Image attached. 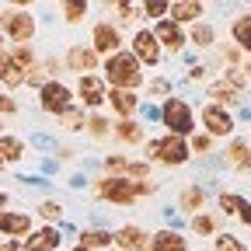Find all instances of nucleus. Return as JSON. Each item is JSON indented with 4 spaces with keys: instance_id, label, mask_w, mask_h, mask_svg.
I'll return each instance as SVG.
<instances>
[{
    "instance_id": "nucleus-1",
    "label": "nucleus",
    "mask_w": 251,
    "mask_h": 251,
    "mask_svg": "<svg viewBox=\"0 0 251 251\" xmlns=\"http://www.w3.org/2000/svg\"><path fill=\"white\" fill-rule=\"evenodd\" d=\"M105 80L112 84V91H136L143 84V70L133 52H115L105 63Z\"/></svg>"
},
{
    "instance_id": "nucleus-2",
    "label": "nucleus",
    "mask_w": 251,
    "mask_h": 251,
    "mask_svg": "<svg viewBox=\"0 0 251 251\" xmlns=\"http://www.w3.org/2000/svg\"><path fill=\"white\" fill-rule=\"evenodd\" d=\"M161 119L168 126V136H181L185 140L196 129V115H192V108H188V101H181V98H168L164 108H161Z\"/></svg>"
},
{
    "instance_id": "nucleus-3",
    "label": "nucleus",
    "mask_w": 251,
    "mask_h": 251,
    "mask_svg": "<svg viewBox=\"0 0 251 251\" xmlns=\"http://www.w3.org/2000/svg\"><path fill=\"white\" fill-rule=\"evenodd\" d=\"M98 196H101L105 202H115V206H133L136 196H140V188H136V181H129V178L112 175V178H101V181H98Z\"/></svg>"
},
{
    "instance_id": "nucleus-4",
    "label": "nucleus",
    "mask_w": 251,
    "mask_h": 251,
    "mask_svg": "<svg viewBox=\"0 0 251 251\" xmlns=\"http://www.w3.org/2000/svg\"><path fill=\"white\" fill-rule=\"evenodd\" d=\"M39 105L49 115H63V112L74 108V91L63 84V80H46V87L39 91Z\"/></svg>"
},
{
    "instance_id": "nucleus-5",
    "label": "nucleus",
    "mask_w": 251,
    "mask_h": 251,
    "mask_svg": "<svg viewBox=\"0 0 251 251\" xmlns=\"http://www.w3.org/2000/svg\"><path fill=\"white\" fill-rule=\"evenodd\" d=\"M147 153H150V161H161V164H185L192 150H188V143L181 136H164L157 143H147Z\"/></svg>"
},
{
    "instance_id": "nucleus-6",
    "label": "nucleus",
    "mask_w": 251,
    "mask_h": 251,
    "mask_svg": "<svg viewBox=\"0 0 251 251\" xmlns=\"http://www.w3.org/2000/svg\"><path fill=\"white\" fill-rule=\"evenodd\" d=\"M4 28H7V35L18 42V46H28L31 35H35V18H31L28 11H11L4 18Z\"/></svg>"
},
{
    "instance_id": "nucleus-7",
    "label": "nucleus",
    "mask_w": 251,
    "mask_h": 251,
    "mask_svg": "<svg viewBox=\"0 0 251 251\" xmlns=\"http://www.w3.org/2000/svg\"><path fill=\"white\" fill-rule=\"evenodd\" d=\"M77 94H80V101H84L87 108H98V105H105V98H108V87H105L101 77L87 74V77L77 80Z\"/></svg>"
},
{
    "instance_id": "nucleus-8",
    "label": "nucleus",
    "mask_w": 251,
    "mask_h": 251,
    "mask_svg": "<svg viewBox=\"0 0 251 251\" xmlns=\"http://www.w3.org/2000/svg\"><path fill=\"white\" fill-rule=\"evenodd\" d=\"M119 46H122V35H119L115 25H108V21L94 25V35H91V49H94V52H108V56H115Z\"/></svg>"
},
{
    "instance_id": "nucleus-9",
    "label": "nucleus",
    "mask_w": 251,
    "mask_h": 251,
    "mask_svg": "<svg viewBox=\"0 0 251 251\" xmlns=\"http://www.w3.org/2000/svg\"><path fill=\"white\" fill-rule=\"evenodd\" d=\"M133 56H136V63H147V67L161 63V46H157L153 31H136L133 35Z\"/></svg>"
},
{
    "instance_id": "nucleus-10",
    "label": "nucleus",
    "mask_w": 251,
    "mask_h": 251,
    "mask_svg": "<svg viewBox=\"0 0 251 251\" xmlns=\"http://www.w3.org/2000/svg\"><path fill=\"white\" fill-rule=\"evenodd\" d=\"M202 126H206L209 136H230V133H234V119H230L224 108H220V105L202 108Z\"/></svg>"
},
{
    "instance_id": "nucleus-11",
    "label": "nucleus",
    "mask_w": 251,
    "mask_h": 251,
    "mask_svg": "<svg viewBox=\"0 0 251 251\" xmlns=\"http://www.w3.org/2000/svg\"><path fill=\"white\" fill-rule=\"evenodd\" d=\"M153 39H157V46H164L168 52H181V46H185V31H181V25H175V21H157Z\"/></svg>"
},
{
    "instance_id": "nucleus-12",
    "label": "nucleus",
    "mask_w": 251,
    "mask_h": 251,
    "mask_svg": "<svg viewBox=\"0 0 251 251\" xmlns=\"http://www.w3.org/2000/svg\"><path fill=\"white\" fill-rule=\"evenodd\" d=\"M112 244H119L122 251H150V234L140 227H122L119 234H112Z\"/></svg>"
},
{
    "instance_id": "nucleus-13",
    "label": "nucleus",
    "mask_w": 251,
    "mask_h": 251,
    "mask_svg": "<svg viewBox=\"0 0 251 251\" xmlns=\"http://www.w3.org/2000/svg\"><path fill=\"white\" fill-rule=\"evenodd\" d=\"M0 234H7V237H25V234H31V216H28V213L0 209Z\"/></svg>"
},
{
    "instance_id": "nucleus-14",
    "label": "nucleus",
    "mask_w": 251,
    "mask_h": 251,
    "mask_svg": "<svg viewBox=\"0 0 251 251\" xmlns=\"http://www.w3.org/2000/svg\"><path fill=\"white\" fill-rule=\"evenodd\" d=\"M63 67H70L74 74L87 77L94 67H98V52H94V49H84V46H74V49L67 52V63H63Z\"/></svg>"
},
{
    "instance_id": "nucleus-15",
    "label": "nucleus",
    "mask_w": 251,
    "mask_h": 251,
    "mask_svg": "<svg viewBox=\"0 0 251 251\" xmlns=\"http://www.w3.org/2000/svg\"><path fill=\"white\" fill-rule=\"evenodd\" d=\"M59 234H56V227H39V230H31L21 244H25V251H56L59 248Z\"/></svg>"
},
{
    "instance_id": "nucleus-16",
    "label": "nucleus",
    "mask_w": 251,
    "mask_h": 251,
    "mask_svg": "<svg viewBox=\"0 0 251 251\" xmlns=\"http://www.w3.org/2000/svg\"><path fill=\"white\" fill-rule=\"evenodd\" d=\"M108 105H112V112H119L122 119H129L136 108H140V98L133 91H108V98H105Z\"/></svg>"
},
{
    "instance_id": "nucleus-17",
    "label": "nucleus",
    "mask_w": 251,
    "mask_h": 251,
    "mask_svg": "<svg viewBox=\"0 0 251 251\" xmlns=\"http://www.w3.org/2000/svg\"><path fill=\"white\" fill-rule=\"evenodd\" d=\"M168 11H171V21L181 25V21H199L206 7L202 4H192V0H178V4H171Z\"/></svg>"
},
{
    "instance_id": "nucleus-18",
    "label": "nucleus",
    "mask_w": 251,
    "mask_h": 251,
    "mask_svg": "<svg viewBox=\"0 0 251 251\" xmlns=\"http://www.w3.org/2000/svg\"><path fill=\"white\" fill-rule=\"evenodd\" d=\"M150 251H185V237L175 230H161V234H153Z\"/></svg>"
},
{
    "instance_id": "nucleus-19",
    "label": "nucleus",
    "mask_w": 251,
    "mask_h": 251,
    "mask_svg": "<svg viewBox=\"0 0 251 251\" xmlns=\"http://www.w3.org/2000/svg\"><path fill=\"white\" fill-rule=\"evenodd\" d=\"M25 157V143L14 140V136H0V168H4L7 161H21Z\"/></svg>"
},
{
    "instance_id": "nucleus-20",
    "label": "nucleus",
    "mask_w": 251,
    "mask_h": 251,
    "mask_svg": "<svg viewBox=\"0 0 251 251\" xmlns=\"http://www.w3.org/2000/svg\"><path fill=\"white\" fill-rule=\"evenodd\" d=\"M0 84L4 87H21L25 84V70L11 59H0Z\"/></svg>"
},
{
    "instance_id": "nucleus-21",
    "label": "nucleus",
    "mask_w": 251,
    "mask_h": 251,
    "mask_svg": "<svg viewBox=\"0 0 251 251\" xmlns=\"http://www.w3.org/2000/svg\"><path fill=\"white\" fill-rule=\"evenodd\" d=\"M115 133H119V140H122V143H133V147H136V143L143 140V126H140V122H133V119H122V122L115 126Z\"/></svg>"
},
{
    "instance_id": "nucleus-22",
    "label": "nucleus",
    "mask_w": 251,
    "mask_h": 251,
    "mask_svg": "<svg viewBox=\"0 0 251 251\" xmlns=\"http://www.w3.org/2000/svg\"><path fill=\"white\" fill-rule=\"evenodd\" d=\"M108 244H112V230H84L80 234V248H87V251H98Z\"/></svg>"
},
{
    "instance_id": "nucleus-23",
    "label": "nucleus",
    "mask_w": 251,
    "mask_h": 251,
    "mask_svg": "<svg viewBox=\"0 0 251 251\" xmlns=\"http://www.w3.org/2000/svg\"><path fill=\"white\" fill-rule=\"evenodd\" d=\"M230 35H234V42H237L241 49H251V14H241V18L234 21Z\"/></svg>"
},
{
    "instance_id": "nucleus-24",
    "label": "nucleus",
    "mask_w": 251,
    "mask_h": 251,
    "mask_svg": "<svg viewBox=\"0 0 251 251\" xmlns=\"http://www.w3.org/2000/svg\"><path fill=\"white\" fill-rule=\"evenodd\" d=\"M227 161H230L234 168H251V147H248L244 140L230 143V150H227Z\"/></svg>"
},
{
    "instance_id": "nucleus-25",
    "label": "nucleus",
    "mask_w": 251,
    "mask_h": 251,
    "mask_svg": "<svg viewBox=\"0 0 251 251\" xmlns=\"http://www.w3.org/2000/svg\"><path fill=\"white\" fill-rule=\"evenodd\" d=\"M209 98H216L220 105H234L237 101V87H230L227 80H220V84L209 87Z\"/></svg>"
},
{
    "instance_id": "nucleus-26",
    "label": "nucleus",
    "mask_w": 251,
    "mask_h": 251,
    "mask_svg": "<svg viewBox=\"0 0 251 251\" xmlns=\"http://www.w3.org/2000/svg\"><path fill=\"white\" fill-rule=\"evenodd\" d=\"M202 202H206V196H202V188H196V185L181 192V209H188V213H199Z\"/></svg>"
},
{
    "instance_id": "nucleus-27",
    "label": "nucleus",
    "mask_w": 251,
    "mask_h": 251,
    "mask_svg": "<svg viewBox=\"0 0 251 251\" xmlns=\"http://www.w3.org/2000/svg\"><path fill=\"white\" fill-rule=\"evenodd\" d=\"M7 59L18 63L21 70H31V63H35V52H31V46H14V52H11Z\"/></svg>"
},
{
    "instance_id": "nucleus-28",
    "label": "nucleus",
    "mask_w": 251,
    "mask_h": 251,
    "mask_svg": "<svg viewBox=\"0 0 251 251\" xmlns=\"http://www.w3.org/2000/svg\"><path fill=\"white\" fill-rule=\"evenodd\" d=\"M59 119H63V129H70V133H77V129H84V126H87V119H84V112H80V108L63 112Z\"/></svg>"
},
{
    "instance_id": "nucleus-29",
    "label": "nucleus",
    "mask_w": 251,
    "mask_h": 251,
    "mask_svg": "<svg viewBox=\"0 0 251 251\" xmlns=\"http://www.w3.org/2000/svg\"><path fill=\"white\" fill-rule=\"evenodd\" d=\"M192 230H196V234H213V230H216V220L206 216V213H196V216H192Z\"/></svg>"
},
{
    "instance_id": "nucleus-30",
    "label": "nucleus",
    "mask_w": 251,
    "mask_h": 251,
    "mask_svg": "<svg viewBox=\"0 0 251 251\" xmlns=\"http://www.w3.org/2000/svg\"><path fill=\"white\" fill-rule=\"evenodd\" d=\"M108 129H112L108 119H101V115H91V119H87V133H91V136L101 140V136H108Z\"/></svg>"
},
{
    "instance_id": "nucleus-31",
    "label": "nucleus",
    "mask_w": 251,
    "mask_h": 251,
    "mask_svg": "<svg viewBox=\"0 0 251 251\" xmlns=\"http://www.w3.org/2000/svg\"><path fill=\"white\" fill-rule=\"evenodd\" d=\"M192 42H196L199 49L213 46V28H209V25H196V28H192Z\"/></svg>"
},
{
    "instance_id": "nucleus-32",
    "label": "nucleus",
    "mask_w": 251,
    "mask_h": 251,
    "mask_svg": "<svg viewBox=\"0 0 251 251\" xmlns=\"http://www.w3.org/2000/svg\"><path fill=\"white\" fill-rule=\"evenodd\" d=\"M59 11H63V18H67L70 25H77V21H84V14H87V4H63Z\"/></svg>"
},
{
    "instance_id": "nucleus-33",
    "label": "nucleus",
    "mask_w": 251,
    "mask_h": 251,
    "mask_svg": "<svg viewBox=\"0 0 251 251\" xmlns=\"http://www.w3.org/2000/svg\"><path fill=\"white\" fill-rule=\"evenodd\" d=\"M216 251H248V248H244L234 234H220V237H216Z\"/></svg>"
},
{
    "instance_id": "nucleus-34",
    "label": "nucleus",
    "mask_w": 251,
    "mask_h": 251,
    "mask_svg": "<svg viewBox=\"0 0 251 251\" xmlns=\"http://www.w3.org/2000/svg\"><path fill=\"white\" fill-rule=\"evenodd\" d=\"M39 213H42L46 220H59V216H63V206H59L56 199H46V202L39 206Z\"/></svg>"
},
{
    "instance_id": "nucleus-35",
    "label": "nucleus",
    "mask_w": 251,
    "mask_h": 251,
    "mask_svg": "<svg viewBox=\"0 0 251 251\" xmlns=\"http://www.w3.org/2000/svg\"><path fill=\"white\" fill-rule=\"evenodd\" d=\"M244 199L241 196H220V209H227V213H241Z\"/></svg>"
},
{
    "instance_id": "nucleus-36",
    "label": "nucleus",
    "mask_w": 251,
    "mask_h": 251,
    "mask_svg": "<svg viewBox=\"0 0 251 251\" xmlns=\"http://www.w3.org/2000/svg\"><path fill=\"white\" fill-rule=\"evenodd\" d=\"M143 11H147L150 18H157V21H164V14H168V4H161V0H150V4H143Z\"/></svg>"
},
{
    "instance_id": "nucleus-37",
    "label": "nucleus",
    "mask_w": 251,
    "mask_h": 251,
    "mask_svg": "<svg viewBox=\"0 0 251 251\" xmlns=\"http://www.w3.org/2000/svg\"><path fill=\"white\" fill-rule=\"evenodd\" d=\"M126 175H129V181H133V178H147L150 168H147L143 161H140V164H126Z\"/></svg>"
},
{
    "instance_id": "nucleus-38",
    "label": "nucleus",
    "mask_w": 251,
    "mask_h": 251,
    "mask_svg": "<svg viewBox=\"0 0 251 251\" xmlns=\"http://www.w3.org/2000/svg\"><path fill=\"white\" fill-rule=\"evenodd\" d=\"M14 112H18L14 98H11V94H0V115H14Z\"/></svg>"
},
{
    "instance_id": "nucleus-39",
    "label": "nucleus",
    "mask_w": 251,
    "mask_h": 251,
    "mask_svg": "<svg viewBox=\"0 0 251 251\" xmlns=\"http://www.w3.org/2000/svg\"><path fill=\"white\" fill-rule=\"evenodd\" d=\"M133 11H136L133 4H115V14H119V21H129V18H133Z\"/></svg>"
},
{
    "instance_id": "nucleus-40",
    "label": "nucleus",
    "mask_w": 251,
    "mask_h": 251,
    "mask_svg": "<svg viewBox=\"0 0 251 251\" xmlns=\"http://www.w3.org/2000/svg\"><path fill=\"white\" fill-rule=\"evenodd\" d=\"M105 168H108V171H126V157H108Z\"/></svg>"
},
{
    "instance_id": "nucleus-41",
    "label": "nucleus",
    "mask_w": 251,
    "mask_h": 251,
    "mask_svg": "<svg viewBox=\"0 0 251 251\" xmlns=\"http://www.w3.org/2000/svg\"><path fill=\"white\" fill-rule=\"evenodd\" d=\"M164 91H168V80H153L150 84V94H164Z\"/></svg>"
},
{
    "instance_id": "nucleus-42",
    "label": "nucleus",
    "mask_w": 251,
    "mask_h": 251,
    "mask_svg": "<svg viewBox=\"0 0 251 251\" xmlns=\"http://www.w3.org/2000/svg\"><path fill=\"white\" fill-rule=\"evenodd\" d=\"M0 251H25L21 241H7V244H0Z\"/></svg>"
},
{
    "instance_id": "nucleus-43",
    "label": "nucleus",
    "mask_w": 251,
    "mask_h": 251,
    "mask_svg": "<svg viewBox=\"0 0 251 251\" xmlns=\"http://www.w3.org/2000/svg\"><path fill=\"white\" fill-rule=\"evenodd\" d=\"M196 150L206 153V150H209V136H199V140H196Z\"/></svg>"
},
{
    "instance_id": "nucleus-44",
    "label": "nucleus",
    "mask_w": 251,
    "mask_h": 251,
    "mask_svg": "<svg viewBox=\"0 0 251 251\" xmlns=\"http://www.w3.org/2000/svg\"><path fill=\"white\" fill-rule=\"evenodd\" d=\"M241 220H244V224H251V202L241 206Z\"/></svg>"
},
{
    "instance_id": "nucleus-45",
    "label": "nucleus",
    "mask_w": 251,
    "mask_h": 251,
    "mask_svg": "<svg viewBox=\"0 0 251 251\" xmlns=\"http://www.w3.org/2000/svg\"><path fill=\"white\" fill-rule=\"evenodd\" d=\"M202 74H206V67H192V70H188V77H192V80H199Z\"/></svg>"
},
{
    "instance_id": "nucleus-46",
    "label": "nucleus",
    "mask_w": 251,
    "mask_h": 251,
    "mask_svg": "<svg viewBox=\"0 0 251 251\" xmlns=\"http://www.w3.org/2000/svg\"><path fill=\"white\" fill-rule=\"evenodd\" d=\"M244 77H251V59H248V63H244Z\"/></svg>"
},
{
    "instance_id": "nucleus-47",
    "label": "nucleus",
    "mask_w": 251,
    "mask_h": 251,
    "mask_svg": "<svg viewBox=\"0 0 251 251\" xmlns=\"http://www.w3.org/2000/svg\"><path fill=\"white\" fill-rule=\"evenodd\" d=\"M0 59H7V52H4V39H0Z\"/></svg>"
},
{
    "instance_id": "nucleus-48",
    "label": "nucleus",
    "mask_w": 251,
    "mask_h": 251,
    "mask_svg": "<svg viewBox=\"0 0 251 251\" xmlns=\"http://www.w3.org/2000/svg\"><path fill=\"white\" fill-rule=\"evenodd\" d=\"M4 206H7V196H4V192H0V209H4Z\"/></svg>"
},
{
    "instance_id": "nucleus-49",
    "label": "nucleus",
    "mask_w": 251,
    "mask_h": 251,
    "mask_svg": "<svg viewBox=\"0 0 251 251\" xmlns=\"http://www.w3.org/2000/svg\"><path fill=\"white\" fill-rule=\"evenodd\" d=\"M70 251H87V248H80V244H77V248H70Z\"/></svg>"
},
{
    "instance_id": "nucleus-50",
    "label": "nucleus",
    "mask_w": 251,
    "mask_h": 251,
    "mask_svg": "<svg viewBox=\"0 0 251 251\" xmlns=\"http://www.w3.org/2000/svg\"><path fill=\"white\" fill-rule=\"evenodd\" d=\"M0 25H4V11H0Z\"/></svg>"
}]
</instances>
